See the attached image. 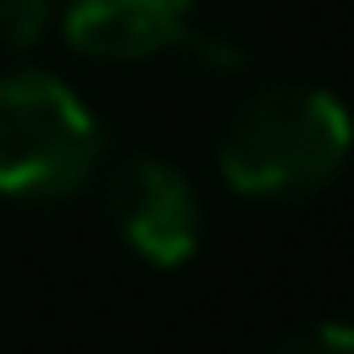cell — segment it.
<instances>
[{"label":"cell","instance_id":"cell-3","mask_svg":"<svg viewBox=\"0 0 354 354\" xmlns=\"http://www.w3.org/2000/svg\"><path fill=\"white\" fill-rule=\"evenodd\" d=\"M105 216L144 266H183L199 249L205 210L194 183L160 155H122L105 177Z\"/></svg>","mask_w":354,"mask_h":354},{"label":"cell","instance_id":"cell-2","mask_svg":"<svg viewBox=\"0 0 354 354\" xmlns=\"http://www.w3.org/2000/svg\"><path fill=\"white\" fill-rule=\"evenodd\" d=\"M105 155V127L83 94L44 72H0V194L6 199H66Z\"/></svg>","mask_w":354,"mask_h":354},{"label":"cell","instance_id":"cell-6","mask_svg":"<svg viewBox=\"0 0 354 354\" xmlns=\"http://www.w3.org/2000/svg\"><path fill=\"white\" fill-rule=\"evenodd\" d=\"M277 354H354V326H348V321H321V326H304V332H293Z\"/></svg>","mask_w":354,"mask_h":354},{"label":"cell","instance_id":"cell-1","mask_svg":"<svg viewBox=\"0 0 354 354\" xmlns=\"http://www.w3.org/2000/svg\"><path fill=\"white\" fill-rule=\"evenodd\" d=\"M354 149V122L332 88L266 83L221 127V177L243 199H304L326 188Z\"/></svg>","mask_w":354,"mask_h":354},{"label":"cell","instance_id":"cell-4","mask_svg":"<svg viewBox=\"0 0 354 354\" xmlns=\"http://www.w3.org/2000/svg\"><path fill=\"white\" fill-rule=\"evenodd\" d=\"M66 44L94 61H149L183 50L194 33V0H66Z\"/></svg>","mask_w":354,"mask_h":354},{"label":"cell","instance_id":"cell-5","mask_svg":"<svg viewBox=\"0 0 354 354\" xmlns=\"http://www.w3.org/2000/svg\"><path fill=\"white\" fill-rule=\"evenodd\" d=\"M50 28V0H0V50H33Z\"/></svg>","mask_w":354,"mask_h":354}]
</instances>
